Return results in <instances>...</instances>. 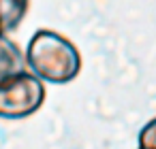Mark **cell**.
<instances>
[{
	"mask_svg": "<svg viewBox=\"0 0 156 149\" xmlns=\"http://www.w3.org/2000/svg\"><path fill=\"white\" fill-rule=\"evenodd\" d=\"M26 66L41 81L64 85L81 73V53L77 45L58 30H37L26 47Z\"/></svg>",
	"mask_w": 156,
	"mask_h": 149,
	"instance_id": "6da1fadb",
	"label": "cell"
},
{
	"mask_svg": "<svg viewBox=\"0 0 156 149\" xmlns=\"http://www.w3.org/2000/svg\"><path fill=\"white\" fill-rule=\"evenodd\" d=\"M45 81L28 68L0 83V119H26L45 102Z\"/></svg>",
	"mask_w": 156,
	"mask_h": 149,
	"instance_id": "7a4b0ae2",
	"label": "cell"
},
{
	"mask_svg": "<svg viewBox=\"0 0 156 149\" xmlns=\"http://www.w3.org/2000/svg\"><path fill=\"white\" fill-rule=\"evenodd\" d=\"M26 68V53L20 45L9 34H0V83Z\"/></svg>",
	"mask_w": 156,
	"mask_h": 149,
	"instance_id": "3957f363",
	"label": "cell"
},
{
	"mask_svg": "<svg viewBox=\"0 0 156 149\" xmlns=\"http://www.w3.org/2000/svg\"><path fill=\"white\" fill-rule=\"evenodd\" d=\"M30 0H0V34H9L28 15Z\"/></svg>",
	"mask_w": 156,
	"mask_h": 149,
	"instance_id": "277c9868",
	"label": "cell"
},
{
	"mask_svg": "<svg viewBox=\"0 0 156 149\" xmlns=\"http://www.w3.org/2000/svg\"><path fill=\"white\" fill-rule=\"evenodd\" d=\"M139 149H156V117H152L137 134Z\"/></svg>",
	"mask_w": 156,
	"mask_h": 149,
	"instance_id": "5b68a950",
	"label": "cell"
}]
</instances>
